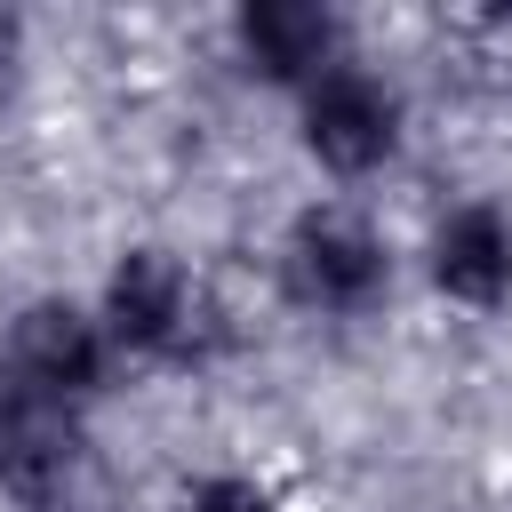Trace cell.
Wrapping results in <instances>:
<instances>
[{
    "label": "cell",
    "mask_w": 512,
    "mask_h": 512,
    "mask_svg": "<svg viewBox=\"0 0 512 512\" xmlns=\"http://www.w3.org/2000/svg\"><path fill=\"white\" fill-rule=\"evenodd\" d=\"M0 496L16 512H112V480L72 408L0 392Z\"/></svg>",
    "instance_id": "cell-1"
},
{
    "label": "cell",
    "mask_w": 512,
    "mask_h": 512,
    "mask_svg": "<svg viewBox=\"0 0 512 512\" xmlns=\"http://www.w3.org/2000/svg\"><path fill=\"white\" fill-rule=\"evenodd\" d=\"M280 288H288L304 312L352 320V312H368V304L392 288V248H384V232H376L360 208L320 200V208H304V216L288 224V240H280Z\"/></svg>",
    "instance_id": "cell-2"
},
{
    "label": "cell",
    "mask_w": 512,
    "mask_h": 512,
    "mask_svg": "<svg viewBox=\"0 0 512 512\" xmlns=\"http://www.w3.org/2000/svg\"><path fill=\"white\" fill-rule=\"evenodd\" d=\"M96 328L128 360H192L200 344V280L176 248H120L96 296Z\"/></svg>",
    "instance_id": "cell-3"
},
{
    "label": "cell",
    "mask_w": 512,
    "mask_h": 512,
    "mask_svg": "<svg viewBox=\"0 0 512 512\" xmlns=\"http://www.w3.org/2000/svg\"><path fill=\"white\" fill-rule=\"evenodd\" d=\"M112 344L96 328V312L64 304V296H32L16 320H8V344H0V384L40 400V408H80L88 392H104L112 376Z\"/></svg>",
    "instance_id": "cell-4"
},
{
    "label": "cell",
    "mask_w": 512,
    "mask_h": 512,
    "mask_svg": "<svg viewBox=\"0 0 512 512\" xmlns=\"http://www.w3.org/2000/svg\"><path fill=\"white\" fill-rule=\"evenodd\" d=\"M296 128H304V152L328 176H376L400 152V96L376 72L336 64L296 96Z\"/></svg>",
    "instance_id": "cell-5"
},
{
    "label": "cell",
    "mask_w": 512,
    "mask_h": 512,
    "mask_svg": "<svg viewBox=\"0 0 512 512\" xmlns=\"http://www.w3.org/2000/svg\"><path fill=\"white\" fill-rule=\"evenodd\" d=\"M424 272H432V288H440L448 304H464V312L512 304V216H504L496 200L448 208V216L432 224V240H424Z\"/></svg>",
    "instance_id": "cell-6"
},
{
    "label": "cell",
    "mask_w": 512,
    "mask_h": 512,
    "mask_svg": "<svg viewBox=\"0 0 512 512\" xmlns=\"http://www.w3.org/2000/svg\"><path fill=\"white\" fill-rule=\"evenodd\" d=\"M232 40H240V56H248L256 80H280V88H296V96H304L320 72L344 64V24H336V8H320V0H248V8L232 16Z\"/></svg>",
    "instance_id": "cell-7"
},
{
    "label": "cell",
    "mask_w": 512,
    "mask_h": 512,
    "mask_svg": "<svg viewBox=\"0 0 512 512\" xmlns=\"http://www.w3.org/2000/svg\"><path fill=\"white\" fill-rule=\"evenodd\" d=\"M184 512H280L256 480H240V472H208L192 496H184Z\"/></svg>",
    "instance_id": "cell-8"
}]
</instances>
